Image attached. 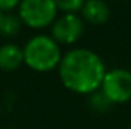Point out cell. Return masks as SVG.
Here are the masks:
<instances>
[{"label": "cell", "instance_id": "1", "mask_svg": "<svg viewBox=\"0 0 131 129\" xmlns=\"http://www.w3.org/2000/svg\"><path fill=\"white\" fill-rule=\"evenodd\" d=\"M60 79L66 88L79 94L98 91L105 76V65L90 49H72L58 65Z\"/></svg>", "mask_w": 131, "mask_h": 129}, {"label": "cell", "instance_id": "2", "mask_svg": "<svg viewBox=\"0 0 131 129\" xmlns=\"http://www.w3.org/2000/svg\"><path fill=\"white\" fill-rule=\"evenodd\" d=\"M25 62L35 71H50L58 67L63 55L60 44L47 35H35L23 47Z\"/></svg>", "mask_w": 131, "mask_h": 129}, {"label": "cell", "instance_id": "3", "mask_svg": "<svg viewBox=\"0 0 131 129\" xmlns=\"http://www.w3.org/2000/svg\"><path fill=\"white\" fill-rule=\"evenodd\" d=\"M58 6L53 0H25L18 6L20 20L34 29H41L53 24L57 20Z\"/></svg>", "mask_w": 131, "mask_h": 129}, {"label": "cell", "instance_id": "4", "mask_svg": "<svg viewBox=\"0 0 131 129\" xmlns=\"http://www.w3.org/2000/svg\"><path fill=\"white\" fill-rule=\"evenodd\" d=\"M101 90L113 103H124L131 99V71L113 68L105 73Z\"/></svg>", "mask_w": 131, "mask_h": 129}, {"label": "cell", "instance_id": "5", "mask_svg": "<svg viewBox=\"0 0 131 129\" xmlns=\"http://www.w3.org/2000/svg\"><path fill=\"white\" fill-rule=\"evenodd\" d=\"M84 20L76 14H63L52 24V38L58 44H72L84 33Z\"/></svg>", "mask_w": 131, "mask_h": 129}, {"label": "cell", "instance_id": "6", "mask_svg": "<svg viewBox=\"0 0 131 129\" xmlns=\"http://www.w3.org/2000/svg\"><path fill=\"white\" fill-rule=\"evenodd\" d=\"M25 62L23 49L18 44L6 43L0 46V70L2 71H12L17 70Z\"/></svg>", "mask_w": 131, "mask_h": 129}, {"label": "cell", "instance_id": "7", "mask_svg": "<svg viewBox=\"0 0 131 129\" xmlns=\"http://www.w3.org/2000/svg\"><path fill=\"white\" fill-rule=\"evenodd\" d=\"M81 14L93 24H104L110 17V6L102 0H89L84 3Z\"/></svg>", "mask_w": 131, "mask_h": 129}, {"label": "cell", "instance_id": "8", "mask_svg": "<svg viewBox=\"0 0 131 129\" xmlns=\"http://www.w3.org/2000/svg\"><path fill=\"white\" fill-rule=\"evenodd\" d=\"M21 20L15 14H5L2 23H0V33L3 36H15L21 29Z\"/></svg>", "mask_w": 131, "mask_h": 129}, {"label": "cell", "instance_id": "9", "mask_svg": "<svg viewBox=\"0 0 131 129\" xmlns=\"http://www.w3.org/2000/svg\"><path fill=\"white\" fill-rule=\"evenodd\" d=\"M89 102H90V106H92L95 111H98V112H105V111H108V109L111 108V105H113V102L102 93V90H98V91L92 93Z\"/></svg>", "mask_w": 131, "mask_h": 129}, {"label": "cell", "instance_id": "10", "mask_svg": "<svg viewBox=\"0 0 131 129\" xmlns=\"http://www.w3.org/2000/svg\"><path fill=\"white\" fill-rule=\"evenodd\" d=\"M57 6L64 14H75L78 11H82L84 2L82 0H63V2H57Z\"/></svg>", "mask_w": 131, "mask_h": 129}, {"label": "cell", "instance_id": "11", "mask_svg": "<svg viewBox=\"0 0 131 129\" xmlns=\"http://www.w3.org/2000/svg\"><path fill=\"white\" fill-rule=\"evenodd\" d=\"M18 6H20L18 0H0V11H3L5 14H9V11Z\"/></svg>", "mask_w": 131, "mask_h": 129}, {"label": "cell", "instance_id": "12", "mask_svg": "<svg viewBox=\"0 0 131 129\" xmlns=\"http://www.w3.org/2000/svg\"><path fill=\"white\" fill-rule=\"evenodd\" d=\"M3 17H5V12H3V11H0V23H2V20H3Z\"/></svg>", "mask_w": 131, "mask_h": 129}, {"label": "cell", "instance_id": "13", "mask_svg": "<svg viewBox=\"0 0 131 129\" xmlns=\"http://www.w3.org/2000/svg\"><path fill=\"white\" fill-rule=\"evenodd\" d=\"M6 129H17V128H6Z\"/></svg>", "mask_w": 131, "mask_h": 129}, {"label": "cell", "instance_id": "14", "mask_svg": "<svg viewBox=\"0 0 131 129\" xmlns=\"http://www.w3.org/2000/svg\"><path fill=\"white\" fill-rule=\"evenodd\" d=\"M130 129H131V126H130Z\"/></svg>", "mask_w": 131, "mask_h": 129}]
</instances>
